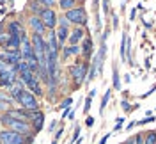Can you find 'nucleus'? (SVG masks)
<instances>
[{"instance_id":"a19ab883","label":"nucleus","mask_w":156,"mask_h":144,"mask_svg":"<svg viewBox=\"0 0 156 144\" xmlns=\"http://www.w3.org/2000/svg\"><path fill=\"white\" fill-rule=\"evenodd\" d=\"M0 130H2V123H0Z\"/></svg>"},{"instance_id":"c9c22d12","label":"nucleus","mask_w":156,"mask_h":144,"mask_svg":"<svg viewBox=\"0 0 156 144\" xmlns=\"http://www.w3.org/2000/svg\"><path fill=\"white\" fill-rule=\"evenodd\" d=\"M122 144H136V137L133 135V137H128V141H124Z\"/></svg>"},{"instance_id":"72a5a7b5","label":"nucleus","mask_w":156,"mask_h":144,"mask_svg":"<svg viewBox=\"0 0 156 144\" xmlns=\"http://www.w3.org/2000/svg\"><path fill=\"white\" fill-rule=\"evenodd\" d=\"M9 64H5V62H4V61H2V59H0V71H7V69H9Z\"/></svg>"},{"instance_id":"4c0bfd02","label":"nucleus","mask_w":156,"mask_h":144,"mask_svg":"<svg viewBox=\"0 0 156 144\" xmlns=\"http://www.w3.org/2000/svg\"><path fill=\"white\" fill-rule=\"evenodd\" d=\"M108 6H110L108 0H103V11H105V13H108Z\"/></svg>"},{"instance_id":"dca6fc26","label":"nucleus","mask_w":156,"mask_h":144,"mask_svg":"<svg viewBox=\"0 0 156 144\" xmlns=\"http://www.w3.org/2000/svg\"><path fill=\"white\" fill-rule=\"evenodd\" d=\"M27 89H29L32 94L43 96V87H41V82H39V78H34L32 82H29V84H27Z\"/></svg>"},{"instance_id":"2f4dec72","label":"nucleus","mask_w":156,"mask_h":144,"mask_svg":"<svg viewBox=\"0 0 156 144\" xmlns=\"http://www.w3.org/2000/svg\"><path fill=\"white\" fill-rule=\"evenodd\" d=\"M57 27H69V21L66 20V16H62V18L58 20V25Z\"/></svg>"},{"instance_id":"aec40b11","label":"nucleus","mask_w":156,"mask_h":144,"mask_svg":"<svg viewBox=\"0 0 156 144\" xmlns=\"http://www.w3.org/2000/svg\"><path fill=\"white\" fill-rule=\"evenodd\" d=\"M144 144H156V130H147L144 134Z\"/></svg>"},{"instance_id":"473e14b6","label":"nucleus","mask_w":156,"mask_h":144,"mask_svg":"<svg viewBox=\"0 0 156 144\" xmlns=\"http://www.w3.org/2000/svg\"><path fill=\"white\" fill-rule=\"evenodd\" d=\"M121 128H122V117H119V119H117V125L114 126V132H119Z\"/></svg>"},{"instance_id":"393cba45","label":"nucleus","mask_w":156,"mask_h":144,"mask_svg":"<svg viewBox=\"0 0 156 144\" xmlns=\"http://www.w3.org/2000/svg\"><path fill=\"white\" fill-rule=\"evenodd\" d=\"M37 2H41L46 9H53V7L57 6V0H37Z\"/></svg>"},{"instance_id":"f03ea898","label":"nucleus","mask_w":156,"mask_h":144,"mask_svg":"<svg viewBox=\"0 0 156 144\" xmlns=\"http://www.w3.org/2000/svg\"><path fill=\"white\" fill-rule=\"evenodd\" d=\"M64 16H66V20H68L69 23H73V25H80V27L87 25V13H85V7H83V6H76L75 9L66 11Z\"/></svg>"},{"instance_id":"6ab92c4d","label":"nucleus","mask_w":156,"mask_h":144,"mask_svg":"<svg viewBox=\"0 0 156 144\" xmlns=\"http://www.w3.org/2000/svg\"><path fill=\"white\" fill-rule=\"evenodd\" d=\"M21 32V27H20L18 21H9L7 23V34L9 36H14V34H20Z\"/></svg>"},{"instance_id":"f8f14e48","label":"nucleus","mask_w":156,"mask_h":144,"mask_svg":"<svg viewBox=\"0 0 156 144\" xmlns=\"http://www.w3.org/2000/svg\"><path fill=\"white\" fill-rule=\"evenodd\" d=\"M43 123H44V112H41V110H36V114H34L32 121H30V126H32L34 134H39V132L43 130Z\"/></svg>"},{"instance_id":"58836bf2","label":"nucleus","mask_w":156,"mask_h":144,"mask_svg":"<svg viewBox=\"0 0 156 144\" xmlns=\"http://www.w3.org/2000/svg\"><path fill=\"white\" fill-rule=\"evenodd\" d=\"M108 137H110V135H105V137H103V139H101V141H99V144H105V142H107V141H108Z\"/></svg>"},{"instance_id":"9d476101","label":"nucleus","mask_w":156,"mask_h":144,"mask_svg":"<svg viewBox=\"0 0 156 144\" xmlns=\"http://www.w3.org/2000/svg\"><path fill=\"white\" fill-rule=\"evenodd\" d=\"M85 38V30L82 27H75V29L69 32V38H68V45L69 46H76L80 41H83Z\"/></svg>"},{"instance_id":"4468645a","label":"nucleus","mask_w":156,"mask_h":144,"mask_svg":"<svg viewBox=\"0 0 156 144\" xmlns=\"http://www.w3.org/2000/svg\"><path fill=\"white\" fill-rule=\"evenodd\" d=\"M55 34H57V39H58V45L60 48L68 43V38H69V27H57L55 29Z\"/></svg>"},{"instance_id":"f3484780","label":"nucleus","mask_w":156,"mask_h":144,"mask_svg":"<svg viewBox=\"0 0 156 144\" xmlns=\"http://www.w3.org/2000/svg\"><path fill=\"white\" fill-rule=\"evenodd\" d=\"M29 9L32 11V14H34V16H41V13L46 9V7H44L41 2H37V0H30V2H29Z\"/></svg>"},{"instance_id":"4be33fe9","label":"nucleus","mask_w":156,"mask_h":144,"mask_svg":"<svg viewBox=\"0 0 156 144\" xmlns=\"http://www.w3.org/2000/svg\"><path fill=\"white\" fill-rule=\"evenodd\" d=\"M126 41H128V34H122V39H121V61H126Z\"/></svg>"},{"instance_id":"1a4fd4ad","label":"nucleus","mask_w":156,"mask_h":144,"mask_svg":"<svg viewBox=\"0 0 156 144\" xmlns=\"http://www.w3.org/2000/svg\"><path fill=\"white\" fill-rule=\"evenodd\" d=\"M0 59L5 62V64H9V66H14V64H18L20 61H21V54H20V50H2L0 52Z\"/></svg>"},{"instance_id":"f257e3e1","label":"nucleus","mask_w":156,"mask_h":144,"mask_svg":"<svg viewBox=\"0 0 156 144\" xmlns=\"http://www.w3.org/2000/svg\"><path fill=\"white\" fill-rule=\"evenodd\" d=\"M68 71H69V77H73V80H75V87H80L89 75V62L83 61V62L75 64V66H69Z\"/></svg>"},{"instance_id":"5701e85b","label":"nucleus","mask_w":156,"mask_h":144,"mask_svg":"<svg viewBox=\"0 0 156 144\" xmlns=\"http://www.w3.org/2000/svg\"><path fill=\"white\" fill-rule=\"evenodd\" d=\"M94 94H96V91L92 89V91L89 93L87 100H85V105H83V112H85V114H89V110H90V103H92V98H94Z\"/></svg>"},{"instance_id":"a878e982","label":"nucleus","mask_w":156,"mask_h":144,"mask_svg":"<svg viewBox=\"0 0 156 144\" xmlns=\"http://www.w3.org/2000/svg\"><path fill=\"white\" fill-rule=\"evenodd\" d=\"M9 110H11V103H9V102L0 100V112L4 114V112H9Z\"/></svg>"},{"instance_id":"bb28decb","label":"nucleus","mask_w":156,"mask_h":144,"mask_svg":"<svg viewBox=\"0 0 156 144\" xmlns=\"http://www.w3.org/2000/svg\"><path fill=\"white\" fill-rule=\"evenodd\" d=\"M69 46V45H68ZM69 50H71V57H78V55H80V54H82V48L78 46H69Z\"/></svg>"},{"instance_id":"0eeeda50","label":"nucleus","mask_w":156,"mask_h":144,"mask_svg":"<svg viewBox=\"0 0 156 144\" xmlns=\"http://www.w3.org/2000/svg\"><path fill=\"white\" fill-rule=\"evenodd\" d=\"M41 20L44 23V27L48 30H55L57 29V13L53 9H44L41 13Z\"/></svg>"},{"instance_id":"cd10ccee","label":"nucleus","mask_w":156,"mask_h":144,"mask_svg":"<svg viewBox=\"0 0 156 144\" xmlns=\"http://www.w3.org/2000/svg\"><path fill=\"white\" fill-rule=\"evenodd\" d=\"M9 38H11V36L7 34V32H2V34H0V46H4V45L9 41Z\"/></svg>"},{"instance_id":"c756f323","label":"nucleus","mask_w":156,"mask_h":144,"mask_svg":"<svg viewBox=\"0 0 156 144\" xmlns=\"http://www.w3.org/2000/svg\"><path fill=\"white\" fill-rule=\"evenodd\" d=\"M71 103H73V98H66V100H64V102L60 103V109H68V107L71 105Z\"/></svg>"},{"instance_id":"7c9ffc66","label":"nucleus","mask_w":156,"mask_h":144,"mask_svg":"<svg viewBox=\"0 0 156 144\" xmlns=\"http://www.w3.org/2000/svg\"><path fill=\"white\" fill-rule=\"evenodd\" d=\"M121 107H122V110H124V112H129V110H131V105L128 103L126 100H122V102H121Z\"/></svg>"},{"instance_id":"9b49d317","label":"nucleus","mask_w":156,"mask_h":144,"mask_svg":"<svg viewBox=\"0 0 156 144\" xmlns=\"http://www.w3.org/2000/svg\"><path fill=\"white\" fill-rule=\"evenodd\" d=\"M46 45H48V50L51 52H60V45H58V39H57V34H55V30H48L46 32Z\"/></svg>"},{"instance_id":"ea45409f","label":"nucleus","mask_w":156,"mask_h":144,"mask_svg":"<svg viewBox=\"0 0 156 144\" xmlns=\"http://www.w3.org/2000/svg\"><path fill=\"white\" fill-rule=\"evenodd\" d=\"M135 125H136L135 121H133V123H129V125H128V126H126V130H131V128H133V126H135Z\"/></svg>"},{"instance_id":"20e7f679","label":"nucleus","mask_w":156,"mask_h":144,"mask_svg":"<svg viewBox=\"0 0 156 144\" xmlns=\"http://www.w3.org/2000/svg\"><path fill=\"white\" fill-rule=\"evenodd\" d=\"M0 142L2 144H25V137L21 134H16L11 128H2L0 130Z\"/></svg>"},{"instance_id":"423d86ee","label":"nucleus","mask_w":156,"mask_h":144,"mask_svg":"<svg viewBox=\"0 0 156 144\" xmlns=\"http://www.w3.org/2000/svg\"><path fill=\"white\" fill-rule=\"evenodd\" d=\"M29 25H30V29H32V34L46 36V32H48V29L44 27V23H43L41 16H34V14H30L29 16Z\"/></svg>"},{"instance_id":"2eb2a0df","label":"nucleus","mask_w":156,"mask_h":144,"mask_svg":"<svg viewBox=\"0 0 156 144\" xmlns=\"http://www.w3.org/2000/svg\"><path fill=\"white\" fill-rule=\"evenodd\" d=\"M82 55H83V59L89 62V59L92 57V39L89 38H85L83 39V45H82Z\"/></svg>"},{"instance_id":"a211bd4d","label":"nucleus","mask_w":156,"mask_h":144,"mask_svg":"<svg viewBox=\"0 0 156 144\" xmlns=\"http://www.w3.org/2000/svg\"><path fill=\"white\" fill-rule=\"evenodd\" d=\"M57 4L62 11H69V9H75L78 6V0H57Z\"/></svg>"},{"instance_id":"412c9836","label":"nucleus","mask_w":156,"mask_h":144,"mask_svg":"<svg viewBox=\"0 0 156 144\" xmlns=\"http://www.w3.org/2000/svg\"><path fill=\"white\" fill-rule=\"evenodd\" d=\"M112 84H114V89H121V78H119V69L114 64V69H112Z\"/></svg>"},{"instance_id":"b1692460","label":"nucleus","mask_w":156,"mask_h":144,"mask_svg":"<svg viewBox=\"0 0 156 144\" xmlns=\"http://www.w3.org/2000/svg\"><path fill=\"white\" fill-rule=\"evenodd\" d=\"M110 94H112V91L108 89L107 93H105V96L101 98V107H99V112H103L105 110V107H107V103H108V100H110Z\"/></svg>"},{"instance_id":"ddd939ff","label":"nucleus","mask_w":156,"mask_h":144,"mask_svg":"<svg viewBox=\"0 0 156 144\" xmlns=\"http://www.w3.org/2000/svg\"><path fill=\"white\" fill-rule=\"evenodd\" d=\"M20 46H21V36H20V34H14V36H11L9 41H7L2 48L12 52V50H20Z\"/></svg>"},{"instance_id":"c85d7f7f","label":"nucleus","mask_w":156,"mask_h":144,"mask_svg":"<svg viewBox=\"0 0 156 144\" xmlns=\"http://www.w3.org/2000/svg\"><path fill=\"white\" fill-rule=\"evenodd\" d=\"M71 57V50H69V46H64L62 48V59H69Z\"/></svg>"},{"instance_id":"e433bc0d","label":"nucleus","mask_w":156,"mask_h":144,"mask_svg":"<svg viewBox=\"0 0 156 144\" xmlns=\"http://www.w3.org/2000/svg\"><path fill=\"white\" fill-rule=\"evenodd\" d=\"M85 125H87V126H92V125H94V117H90V116H89L87 119H85Z\"/></svg>"},{"instance_id":"39448f33","label":"nucleus","mask_w":156,"mask_h":144,"mask_svg":"<svg viewBox=\"0 0 156 144\" xmlns=\"http://www.w3.org/2000/svg\"><path fill=\"white\" fill-rule=\"evenodd\" d=\"M9 128H11V130H14L16 134H21L23 137L34 135V130H32L30 123H25V121H18V119H14V117H12V123L9 125Z\"/></svg>"},{"instance_id":"f704fd0d","label":"nucleus","mask_w":156,"mask_h":144,"mask_svg":"<svg viewBox=\"0 0 156 144\" xmlns=\"http://www.w3.org/2000/svg\"><path fill=\"white\" fill-rule=\"evenodd\" d=\"M135 137H136V144H144V134H142V132L136 134Z\"/></svg>"},{"instance_id":"7ed1b4c3","label":"nucleus","mask_w":156,"mask_h":144,"mask_svg":"<svg viewBox=\"0 0 156 144\" xmlns=\"http://www.w3.org/2000/svg\"><path fill=\"white\" fill-rule=\"evenodd\" d=\"M16 102H18L23 109H27V110H39L37 98H36V94H32L29 89H23V93L20 94V98Z\"/></svg>"},{"instance_id":"6e6552de","label":"nucleus","mask_w":156,"mask_h":144,"mask_svg":"<svg viewBox=\"0 0 156 144\" xmlns=\"http://www.w3.org/2000/svg\"><path fill=\"white\" fill-rule=\"evenodd\" d=\"M9 114L14 117V119H18V121H25V123H30L32 121V117L36 114V110H27V109H23V107H20V109H11Z\"/></svg>"}]
</instances>
